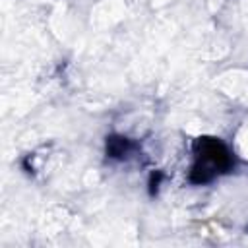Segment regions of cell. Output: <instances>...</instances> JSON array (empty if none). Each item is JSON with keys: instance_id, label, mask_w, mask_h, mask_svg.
I'll use <instances>...</instances> for the list:
<instances>
[{"instance_id": "1", "label": "cell", "mask_w": 248, "mask_h": 248, "mask_svg": "<svg viewBox=\"0 0 248 248\" xmlns=\"http://www.w3.org/2000/svg\"><path fill=\"white\" fill-rule=\"evenodd\" d=\"M196 163L190 172L194 184H205L232 167V157L225 143L215 138H200L194 145Z\"/></svg>"}, {"instance_id": "2", "label": "cell", "mask_w": 248, "mask_h": 248, "mask_svg": "<svg viewBox=\"0 0 248 248\" xmlns=\"http://www.w3.org/2000/svg\"><path fill=\"white\" fill-rule=\"evenodd\" d=\"M136 151V143H132L128 138H122V136H110L107 138V155L110 159H128L132 157Z\"/></svg>"}]
</instances>
